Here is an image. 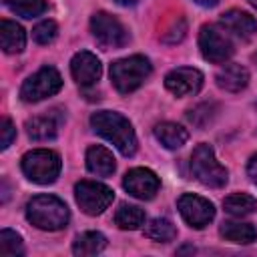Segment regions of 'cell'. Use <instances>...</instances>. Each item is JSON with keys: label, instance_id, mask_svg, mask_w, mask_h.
Returning <instances> with one entry per match:
<instances>
[{"label": "cell", "instance_id": "f546056e", "mask_svg": "<svg viewBox=\"0 0 257 257\" xmlns=\"http://www.w3.org/2000/svg\"><path fill=\"white\" fill-rule=\"evenodd\" d=\"M195 2L201 4V6H205V8H211V6H217L219 0H195Z\"/></svg>", "mask_w": 257, "mask_h": 257}, {"label": "cell", "instance_id": "d6a6232c", "mask_svg": "<svg viewBox=\"0 0 257 257\" xmlns=\"http://www.w3.org/2000/svg\"><path fill=\"white\" fill-rule=\"evenodd\" d=\"M255 58H257V56H255Z\"/></svg>", "mask_w": 257, "mask_h": 257}, {"label": "cell", "instance_id": "cb8c5ba5", "mask_svg": "<svg viewBox=\"0 0 257 257\" xmlns=\"http://www.w3.org/2000/svg\"><path fill=\"white\" fill-rule=\"evenodd\" d=\"M114 223L120 229H139L145 223V211L137 205H120L114 213Z\"/></svg>", "mask_w": 257, "mask_h": 257}, {"label": "cell", "instance_id": "7c38bea8", "mask_svg": "<svg viewBox=\"0 0 257 257\" xmlns=\"http://www.w3.org/2000/svg\"><path fill=\"white\" fill-rule=\"evenodd\" d=\"M165 86L175 94V96H191L197 94L203 86V74L197 68L181 66L171 70L165 76Z\"/></svg>", "mask_w": 257, "mask_h": 257}, {"label": "cell", "instance_id": "ac0fdd59", "mask_svg": "<svg viewBox=\"0 0 257 257\" xmlns=\"http://www.w3.org/2000/svg\"><path fill=\"white\" fill-rule=\"evenodd\" d=\"M0 44H2V50L8 54L22 52L26 46V34L22 26L12 20H2L0 22Z\"/></svg>", "mask_w": 257, "mask_h": 257}, {"label": "cell", "instance_id": "277c9868", "mask_svg": "<svg viewBox=\"0 0 257 257\" xmlns=\"http://www.w3.org/2000/svg\"><path fill=\"white\" fill-rule=\"evenodd\" d=\"M191 173L199 183H203L205 187H213V189L223 187L227 183V179H229L227 169L217 161L213 149L209 145H205V143H201V145H197L193 149Z\"/></svg>", "mask_w": 257, "mask_h": 257}, {"label": "cell", "instance_id": "603a6c76", "mask_svg": "<svg viewBox=\"0 0 257 257\" xmlns=\"http://www.w3.org/2000/svg\"><path fill=\"white\" fill-rule=\"evenodd\" d=\"M145 235L153 241H159V243H167V241H173L177 237V229L175 225L165 219V217H157V219H151L147 225H145Z\"/></svg>", "mask_w": 257, "mask_h": 257}, {"label": "cell", "instance_id": "ffe728a7", "mask_svg": "<svg viewBox=\"0 0 257 257\" xmlns=\"http://www.w3.org/2000/svg\"><path fill=\"white\" fill-rule=\"evenodd\" d=\"M106 247V237L98 231H84L72 243L74 255H96Z\"/></svg>", "mask_w": 257, "mask_h": 257}, {"label": "cell", "instance_id": "8992f818", "mask_svg": "<svg viewBox=\"0 0 257 257\" xmlns=\"http://www.w3.org/2000/svg\"><path fill=\"white\" fill-rule=\"evenodd\" d=\"M62 88V76L52 66H42L38 72L28 76L20 88V98L24 102H38L46 96L56 94Z\"/></svg>", "mask_w": 257, "mask_h": 257}, {"label": "cell", "instance_id": "6da1fadb", "mask_svg": "<svg viewBox=\"0 0 257 257\" xmlns=\"http://www.w3.org/2000/svg\"><path fill=\"white\" fill-rule=\"evenodd\" d=\"M90 126L104 137L106 141H110L124 157L135 155L137 151V137L133 131V124L128 122V118H124L120 112H112V110H98L90 116Z\"/></svg>", "mask_w": 257, "mask_h": 257}, {"label": "cell", "instance_id": "e0dca14e", "mask_svg": "<svg viewBox=\"0 0 257 257\" xmlns=\"http://www.w3.org/2000/svg\"><path fill=\"white\" fill-rule=\"evenodd\" d=\"M86 169L92 173V175H98V177H108L114 173L116 169V163H114V157L112 153L102 147V145H94L86 151Z\"/></svg>", "mask_w": 257, "mask_h": 257}, {"label": "cell", "instance_id": "1f68e13d", "mask_svg": "<svg viewBox=\"0 0 257 257\" xmlns=\"http://www.w3.org/2000/svg\"><path fill=\"white\" fill-rule=\"evenodd\" d=\"M247 2H249V4H251L255 10H257V0H247Z\"/></svg>", "mask_w": 257, "mask_h": 257}, {"label": "cell", "instance_id": "83f0119b", "mask_svg": "<svg viewBox=\"0 0 257 257\" xmlns=\"http://www.w3.org/2000/svg\"><path fill=\"white\" fill-rule=\"evenodd\" d=\"M0 133H2L0 149H8V147L12 145V141L16 139V126L12 124L10 118H4V120H2V128H0Z\"/></svg>", "mask_w": 257, "mask_h": 257}, {"label": "cell", "instance_id": "f1b7e54d", "mask_svg": "<svg viewBox=\"0 0 257 257\" xmlns=\"http://www.w3.org/2000/svg\"><path fill=\"white\" fill-rule=\"evenodd\" d=\"M247 173H249L251 181H253V183H257V153L249 159V163H247Z\"/></svg>", "mask_w": 257, "mask_h": 257}, {"label": "cell", "instance_id": "ba28073f", "mask_svg": "<svg viewBox=\"0 0 257 257\" xmlns=\"http://www.w3.org/2000/svg\"><path fill=\"white\" fill-rule=\"evenodd\" d=\"M74 197L78 207L86 215H100L114 199L112 189L96 181H80L74 187Z\"/></svg>", "mask_w": 257, "mask_h": 257}, {"label": "cell", "instance_id": "484cf974", "mask_svg": "<svg viewBox=\"0 0 257 257\" xmlns=\"http://www.w3.org/2000/svg\"><path fill=\"white\" fill-rule=\"evenodd\" d=\"M24 253L22 237L12 229H2L0 233V255L4 257H16Z\"/></svg>", "mask_w": 257, "mask_h": 257}, {"label": "cell", "instance_id": "44dd1931", "mask_svg": "<svg viewBox=\"0 0 257 257\" xmlns=\"http://www.w3.org/2000/svg\"><path fill=\"white\" fill-rule=\"evenodd\" d=\"M219 233L227 239V241H233V243H253L257 241V229L251 225V223H235V221H227L221 225Z\"/></svg>", "mask_w": 257, "mask_h": 257}, {"label": "cell", "instance_id": "2e32d148", "mask_svg": "<svg viewBox=\"0 0 257 257\" xmlns=\"http://www.w3.org/2000/svg\"><path fill=\"white\" fill-rule=\"evenodd\" d=\"M215 80H217V84L223 90H227V92H239V90H243L247 86L249 72H247L245 66L231 62V64H225L223 68H219Z\"/></svg>", "mask_w": 257, "mask_h": 257}, {"label": "cell", "instance_id": "4fadbf2b", "mask_svg": "<svg viewBox=\"0 0 257 257\" xmlns=\"http://www.w3.org/2000/svg\"><path fill=\"white\" fill-rule=\"evenodd\" d=\"M70 72H72V78L80 86H92L100 78L102 66H100V60L92 52L80 50L70 60Z\"/></svg>", "mask_w": 257, "mask_h": 257}, {"label": "cell", "instance_id": "d4e9b609", "mask_svg": "<svg viewBox=\"0 0 257 257\" xmlns=\"http://www.w3.org/2000/svg\"><path fill=\"white\" fill-rule=\"evenodd\" d=\"M4 4L22 18H34L46 12V0H4Z\"/></svg>", "mask_w": 257, "mask_h": 257}, {"label": "cell", "instance_id": "9a60e30c", "mask_svg": "<svg viewBox=\"0 0 257 257\" xmlns=\"http://www.w3.org/2000/svg\"><path fill=\"white\" fill-rule=\"evenodd\" d=\"M221 26H225V30L233 32L241 40H249L257 32V20L241 10H227L221 14Z\"/></svg>", "mask_w": 257, "mask_h": 257}, {"label": "cell", "instance_id": "9c48e42d", "mask_svg": "<svg viewBox=\"0 0 257 257\" xmlns=\"http://www.w3.org/2000/svg\"><path fill=\"white\" fill-rule=\"evenodd\" d=\"M90 30L98 44L104 48H122L124 44H128L131 38L126 28L106 12H96L90 18Z\"/></svg>", "mask_w": 257, "mask_h": 257}, {"label": "cell", "instance_id": "3957f363", "mask_svg": "<svg viewBox=\"0 0 257 257\" xmlns=\"http://www.w3.org/2000/svg\"><path fill=\"white\" fill-rule=\"evenodd\" d=\"M151 62L143 54H133L128 58H120L110 64V80L120 94H128L137 90L151 74Z\"/></svg>", "mask_w": 257, "mask_h": 257}, {"label": "cell", "instance_id": "4dcf8cb0", "mask_svg": "<svg viewBox=\"0 0 257 257\" xmlns=\"http://www.w3.org/2000/svg\"><path fill=\"white\" fill-rule=\"evenodd\" d=\"M116 4H120V6H135L137 2H141V0H114Z\"/></svg>", "mask_w": 257, "mask_h": 257}, {"label": "cell", "instance_id": "5bb4252c", "mask_svg": "<svg viewBox=\"0 0 257 257\" xmlns=\"http://www.w3.org/2000/svg\"><path fill=\"white\" fill-rule=\"evenodd\" d=\"M64 116L60 110H48L44 114H38L26 122V133L34 141H48L58 135V128L62 124Z\"/></svg>", "mask_w": 257, "mask_h": 257}, {"label": "cell", "instance_id": "52a82bcc", "mask_svg": "<svg viewBox=\"0 0 257 257\" xmlns=\"http://www.w3.org/2000/svg\"><path fill=\"white\" fill-rule=\"evenodd\" d=\"M199 48H201L203 58L213 62V64H221V62L229 60L233 50H235L231 38L217 24H205L201 28V32H199Z\"/></svg>", "mask_w": 257, "mask_h": 257}, {"label": "cell", "instance_id": "30bf717a", "mask_svg": "<svg viewBox=\"0 0 257 257\" xmlns=\"http://www.w3.org/2000/svg\"><path fill=\"white\" fill-rule=\"evenodd\" d=\"M177 207H179V213L181 217L195 229H203L205 225H209L215 217V207L211 201L199 197V195H193V193H185L179 197L177 201Z\"/></svg>", "mask_w": 257, "mask_h": 257}, {"label": "cell", "instance_id": "5b68a950", "mask_svg": "<svg viewBox=\"0 0 257 257\" xmlns=\"http://www.w3.org/2000/svg\"><path fill=\"white\" fill-rule=\"evenodd\" d=\"M22 173L38 185H50L56 181L62 169V161L54 151L48 149H34L22 157Z\"/></svg>", "mask_w": 257, "mask_h": 257}, {"label": "cell", "instance_id": "4316f807", "mask_svg": "<svg viewBox=\"0 0 257 257\" xmlns=\"http://www.w3.org/2000/svg\"><path fill=\"white\" fill-rule=\"evenodd\" d=\"M56 32H58V28H56L54 20H42L32 28V38L38 44H50L56 38Z\"/></svg>", "mask_w": 257, "mask_h": 257}, {"label": "cell", "instance_id": "8fae6325", "mask_svg": "<svg viewBox=\"0 0 257 257\" xmlns=\"http://www.w3.org/2000/svg\"><path fill=\"white\" fill-rule=\"evenodd\" d=\"M122 187L137 199H153L157 193H159V187H161V181L159 177L151 171V169H145V167H137V169H131L124 179H122Z\"/></svg>", "mask_w": 257, "mask_h": 257}, {"label": "cell", "instance_id": "7402d4cb", "mask_svg": "<svg viewBox=\"0 0 257 257\" xmlns=\"http://www.w3.org/2000/svg\"><path fill=\"white\" fill-rule=\"evenodd\" d=\"M223 207L233 217H245L257 209V199L247 193H233V195L225 197Z\"/></svg>", "mask_w": 257, "mask_h": 257}, {"label": "cell", "instance_id": "d6986e66", "mask_svg": "<svg viewBox=\"0 0 257 257\" xmlns=\"http://www.w3.org/2000/svg\"><path fill=\"white\" fill-rule=\"evenodd\" d=\"M155 137L167 149H181L189 141V131L183 128L177 122H169L167 120V122H159L155 126Z\"/></svg>", "mask_w": 257, "mask_h": 257}, {"label": "cell", "instance_id": "7a4b0ae2", "mask_svg": "<svg viewBox=\"0 0 257 257\" xmlns=\"http://www.w3.org/2000/svg\"><path fill=\"white\" fill-rule=\"evenodd\" d=\"M26 219L42 231H60L66 227L70 213L64 201L54 195H36L26 205Z\"/></svg>", "mask_w": 257, "mask_h": 257}]
</instances>
